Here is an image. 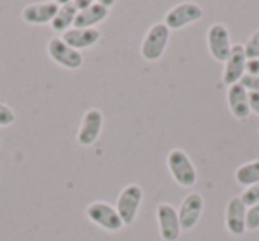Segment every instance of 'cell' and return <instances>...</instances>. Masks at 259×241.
Listing matches in <instances>:
<instances>
[{
	"label": "cell",
	"mask_w": 259,
	"mask_h": 241,
	"mask_svg": "<svg viewBox=\"0 0 259 241\" xmlns=\"http://www.w3.org/2000/svg\"><path fill=\"white\" fill-rule=\"evenodd\" d=\"M167 167L180 186L192 188L197 183V170H195L194 163H192L190 156L183 151V149H172L167 155Z\"/></svg>",
	"instance_id": "cell-1"
},
{
	"label": "cell",
	"mask_w": 259,
	"mask_h": 241,
	"mask_svg": "<svg viewBox=\"0 0 259 241\" xmlns=\"http://www.w3.org/2000/svg\"><path fill=\"white\" fill-rule=\"evenodd\" d=\"M170 39V30L165 23H153L146 32L141 44V55L148 62H156L165 54V48Z\"/></svg>",
	"instance_id": "cell-2"
},
{
	"label": "cell",
	"mask_w": 259,
	"mask_h": 241,
	"mask_svg": "<svg viewBox=\"0 0 259 241\" xmlns=\"http://www.w3.org/2000/svg\"><path fill=\"white\" fill-rule=\"evenodd\" d=\"M85 213H87V218L94 225L101 227V229L108 230V232H117V230H121L124 227L117 209L108 204V202H101V201L93 202V204L87 206Z\"/></svg>",
	"instance_id": "cell-3"
},
{
	"label": "cell",
	"mask_w": 259,
	"mask_h": 241,
	"mask_svg": "<svg viewBox=\"0 0 259 241\" xmlns=\"http://www.w3.org/2000/svg\"><path fill=\"white\" fill-rule=\"evenodd\" d=\"M142 199H144V191H142V188L139 184H128V186L122 188V191L119 194L115 209H117L124 225H132L135 222L139 208L142 204Z\"/></svg>",
	"instance_id": "cell-4"
},
{
	"label": "cell",
	"mask_w": 259,
	"mask_h": 241,
	"mask_svg": "<svg viewBox=\"0 0 259 241\" xmlns=\"http://www.w3.org/2000/svg\"><path fill=\"white\" fill-rule=\"evenodd\" d=\"M204 11L199 4L195 2H181V4L174 6L172 9L165 13V18H163V23L167 25L169 30H180L187 25H192V23L199 22L202 18Z\"/></svg>",
	"instance_id": "cell-5"
},
{
	"label": "cell",
	"mask_w": 259,
	"mask_h": 241,
	"mask_svg": "<svg viewBox=\"0 0 259 241\" xmlns=\"http://www.w3.org/2000/svg\"><path fill=\"white\" fill-rule=\"evenodd\" d=\"M206 41H208L209 54L215 61L226 62L229 59L233 44H231V32L224 23H213L208 29Z\"/></svg>",
	"instance_id": "cell-6"
},
{
	"label": "cell",
	"mask_w": 259,
	"mask_h": 241,
	"mask_svg": "<svg viewBox=\"0 0 259 241\" xmlns=\"http://www.w3.org/2000/svg\"><path fill=\"white\" fill-rule=\"evenodd\" d=\"M48 55L55 64L62 66L66 69H78L83 64V57L80 52L73 50L69 44L62 41V37H54L48 41Z\"/></svg>",
	"instance_id": "cell-7"
},
{
	"label": "cell",
	"mask_w": 259,
	"mask_h": 241,
	"mask_svg": "<svg viewBox=\"0 0 259 241\" xmlns=\"http://www.w3.org/2000/svg\"><path fill=\"white\" fill-rule=\"evenodd\" d=\"M156 220H158L160 237L163 241H178L181 236V225L178 209H174L170 204L162 202L156 208Z\"/></svg>",
	"instance_id": "cell-8"
},
{
	"label": "cell",
	"mask_w": 259,
	"mask_h": 241,
	"mask_svg": "<svg viewBox=\"0 0 259 241\" xmlns=\"http://www.w3.org/2000/svg\"><path fill=\"white\" fill-rule=\"evenodd\" d=\"M101 130H103V114L98 108H91L83 114L78 133H76V140L83 148L93 146L100 138Z\"/></svg>",
	"instance_id": "cell-9"
},
{
	"label": "cell",
	"mask_w": 259,
	"mask_h": 241,
	"mask_svg": "<svg viewBox=\"0 0 259 241\" xmlns=\"http://www.w3.org/2000/svg\"><path fill=\"white\" fill-rule=\"evenodd\" d=\"M204 209V199L201 194H188L187 197L181 201L180 208H178V216H180V225L181 230H190L199 223Z\"/></svg>",
	"instance_id": "cell-10"
},
{
	"label": "cell",
	"mask_w": 259,
	"mask_h": 241,
	"mask_svg": "<svg viewBox=\"0 0 259 241\" xmlns=\"http://www.w3.org/2000/svg\"><path fill=\"white\" fill-rule=\"evenodd\" d=\"M247 206L241 202L240 195L231 197L226 206V229L231 236H243L247 232Z\"/></svg>",
	"instance_id": "cell-11"
},
{
	"label": "cell",
	"mask_w": 259,
	"mask_h": 241,
	"mask_svg": "<svg viewBox=\"0 0 259 241\" xmlns=\"http://www.w3.org/2000/svg\"><path fill=\"white\" fill-rule=\"evenodd\" d=\"M224 83L227 85H234L240 83V80L243 78V75L247 73V55H245L243 44H234L231 55L226 62H224Z\"/></svg>",
	"instance_id": "cell-12"
},
{
	"label": "cell",
	"mask_w": 259,
	"mask_h": 241,
	"mask_svg": "<svg viewBox=\"0 0 259 241\" xmlns=\"http://www.w3.org/2000/svg\"><path fill=\"white\" fill-rule=\"evenodd\" d=\"M61 4L59 2H39V4H30L22 11V20L29 25H45L52 23L57 16Z\"/></svg>",
	"instance_id": "cell-13"
},
{
	"label": "cell",
	"mask_w": 259,
	"mask_h": 241,
	"mask_svg": "<svg viewBox=\"0 0 259 241\" xmlns=\"http://www.w3.org/2000/svg\"><path fill=\"white\" fill-rule=\"evenodd\" d=\"M100 39H101V32L96 27L94 29H76V27H73L68 32L62 34V41L76 52L93 48Z\"/></svg>",
	"instance_id": "cell-14"
},
{
	"label": "cell",
	"mask_w": 259,
	"mask_h": 241,
	"mask_svg": "<svg viewBox=\"0 0 259 241\" xmlns=\"http://www.w3.org/2000/svg\"><path fill=\"white\" fill-rule=\"evenodd\" d=\"M227 107H229L231 114L238 121H247L250 115V108H248V92L241 83H234L227 89Z\"/></svg>",
	"instance_id": "cell-15"
},
{
	"label": "cell",
	"mask_w": 259,
	"mask_h": 241,
	"mask_svg": "<svg viewBox=\"0 0 259 241\" xmlns=\"http://www.w3.org/2000/svg\"><path fill=\"white\" fill-rule=\"evenodd\" d=\"M108 16V8L103 2H93L87 9L78 11L73 27L76 29H94V25L101 23Z\"/></svg>",
	"instance_id": "cell-16"
},
{
	"label": "cell",
	"mask_w": 259,
	"mask_h": 241,
	"mask_svg": "<svg viewBox=\"0 0 259 241\" xmlns=\"http://www.w3.org/2000/svg\"><path fill=\"white\" fill-rule=\"evenodd\" d=\"M76 15H78V9H76L75 2H64V4H61V9H59L54 22L50 23V27L55 32H68L69 29H73Z\"/></svg>",
	"instance_id": "cell-17"
},
{
	"label": "cell",
	"mask_w": 259,
	"mask_h": 241,
	"mask_svg": "<svg viewBox=\"0 0 259 241\" xmlns=\"http://www.w3.org/2000/svg\"><path fill=\"white\" fill-rule=\"evenodd\" d=\"M234 177H236V183L241 186H252V184L259 183V160L240 165L236 169Z\"/></svg>",
	"instance_id": "cell-18"
},
{
	"label": "cell",
	"mask_w": 259,
	"mask_h": 241,
	"mask_svg": "<svg viewBox=\"0 0 259 241\" xmlns=\"http://www.w3.org/2000/svg\"><path fill=\"white\" fill-rule=\"evenodd\" d=\"M243 50L245 55H247V61L259 59V29L247 39V43L243 44Z\"/></svg>",
	"instance_id": "cell-19"
},
{
	"label": "cell",
	"mask_w": 259,
	"mask_h": 241,
	"mask_svg": "<svg viewBox=\"0 0 259 241\" xmlns=\"http://www.w3.org/2000/svg\"><path fill=\"white\" fill-rule=\"evenodd\" d=\"M240 199L247 208H252V206L259 204V183L245 188L243 194L240 195Z\"/></svg>",
	"instance_id": "cell-20"
},
{
	"label": "cell",
	"mask_w": 259,
	"mask_h": 241,
	"mask_svg": "<svg viewBox=\"0 0 259 241\" xmlns=\"http://www.w3.org/2000/svg\"><path fill=\"white\" fill-rule=\"evenodd\" d=\"M16 121V114L9 105L6 103H0V126L6 128V126H11L13 123Z\"/></svg>",
	"instance_id": "cell-21"
},
{
	"label": "cell",
	"mask_w": 259,
	"mask_h": 241,
	"mask_svg": "<svg viewBox=\"0 0 259 241\" xmlns=\"http://www.w3.org/2000/svg\"><path fill=\"white\" fill-rule=\"evenodd\" d=\"M259 229V204L247 209V230Z\"/></svg>",
	"instance_id": "cell-22"
},
{
	"label": "cell",
	"mask_w": 259,
	"mask_h": 241,
	"mask_svg": "<svg viewBox=\"0 0 259 241\" xmlns=\"http://www.w3.org/2000/svg\"><path fill=\"white\" fill-rule=\"evenodd\" d=\"M240 83L245 87L247 92H257L259 94V76H252L245 73L243 78L240 80Z\"/></svg>",
	"instance_id": "cell-23"
},
{
	"label": "cell",
	"mask_w": 259,
	"mask_h": 241,
	"mask_svg": "<svg viewBox=\"0 0 259 241\" xmlns=\"http://www.w3.org/2000/svg\"><path fill=\"white\" fill-rule=\"evenodd\" d=\"M248 108H250V114L259 115V94L257 92H248Z\"/></svg>",
	"instance_id": "cell-24"
},
{
	"label": "cell",
	"mask_w": 259,
	"mask_h": 241,
	"mask_svg": "<svg viewBox=\"0 0 259 241\" xmlns=\"http://www.w3.org/2000/svg\"><path fill=\"white\" fill-rule=\"evenodd\" d=\"M247 75L259 76V59H254V61H247Z\"/></svg>",
	"instance_id": "cell-25"
}]
</instances>
